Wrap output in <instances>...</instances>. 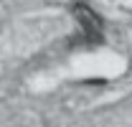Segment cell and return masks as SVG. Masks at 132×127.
Listing matches in <instances>:
<instances>
[{
	"mask_svg": "<svg viewBox=\"0 0 132 127\" xmlns=\"http://www.w3.org/2000/svg\"><path fill=\"white\" fill-rule=\"evenodd\" d=\"M71 15L76 18V23H79V28H81L79 43L97 46V43L104 41V20H102L99 13H94L86 3H74V5H71Z\"/></svg>",
	"mask_w": 132,
	"mask_h": 127,
	"instance_id": "cell-1",
	"label": "cell"
}]
</instances>
